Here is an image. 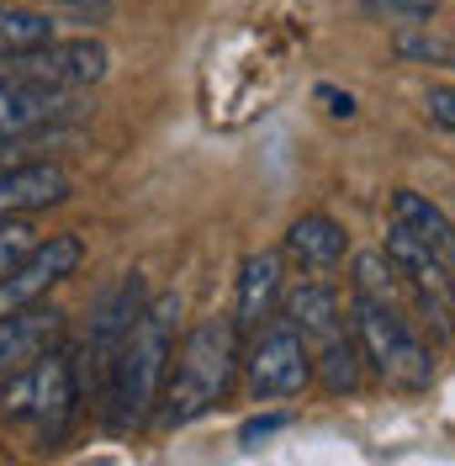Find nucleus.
Returning a JSON list of instances; mask_svg holds the SVG:
<instances>
[{
    "label": "nucleus",
    "mask_w": 455,
    "mask_h": 466,
    "mask_svg": "<svg viewBox=\"0 0 455 466\" xmlns=\"http://www.w3.org/2000/svg\"><path fill=\"white\" fill-rule=\"evenodd\" d=\"M276 297H281V255H276V249H259V255H249V260L238 265L233 329H238V334H244V329H259V323L270 319Z\"/></svg>",
    "instance_id": "9b49d317"
},
{
    "label": "nucleus",
    "mask_w": 455,
    "mask_h": 466,
    "mask_svg": "<svg viewBox=\"0 0 455 466\" xmlns=\"http://www.w3.org/2000/svg\"><path fill=\"white\" fill-rule=\"evenodd\" d=\"M32 244H37V238H32V228L22 223V218L0 223V276H5V270H11L16 260H27V255H32Z\"/></svg>",
    "instance_id": "aec40b11"
},
{
    "label": "nucleus",
    "mask_w": 455,
    "mask_h": 466,
    "mask_svg": "<svg viewBox=\"0 0 455 466\" xmlns=\"http://www.w3.org/2000/svg\"><path fill=\"white\" fill-rule=\"evenodd\" d=\"M398 58H419V64H455V43L408 27V32H398Z\"/></svg>",
    "instance_id": "6ab92c4d"
},
{
    "label": "nucleus",
    "mask_w": 455,
    "mask_h": 466,
    "mask_svg": "<svg viewBox=\"0 0 455 466\" xmlns=\"http://www.w3.org/2000/svg\"><path fill=\"white\" fill-rule=\"evenodd\" d=\"M64 197H69V175L48 159H27V165L0 170V223L27 218L37 207H58Z\"/></svg>",
    "instance_id": "9d476101"
},
{
    "label": "nucleus",
    "mask_w": 455,
    "mask_h": 466,
    "mask_svg": "<svg viewBox=\"0 0 455 466\" xmlns=\"http://www.w3.org/2000/svg\"><path fill=\"white\" fill-rule=\"evenodd\" d=\"M106 69H112V54L96 37H54L32 54L0 58V80H37V86H64V90L96 86V80H106Z\"/></svg>",
    "instance_id": "39448f33"
},
{
    "label": "nucleus",
    "mask_w": 455,
    "mask_h": 466,
    "mask_svg": "<svg viewBox=\"0 0 455 466\" xmlns=\"http://www.w3.org/2000/svg\"><path fill=\"white\" fill-rule=\"evenodd\" d=\"M344 249H349V238L334 218H323V212H302L291 228H286V255L297 265H308V270H329V265L344 260Z\"/></svg>",
    "instance_id": "f8f14e48"
},
{
    "label": "nucleus",
    "mask_w": 455,
    "mask_h": 466,
    "mask_svg": "<svg viewBox=\"0 0 455 466\" xmlns=\"http://www.w3.org/2000/svg\"><path fill=\"white\" fill-rule=\"evenodd\" d=\"M318 101H323V106H329V116H344V122H349V116H355V96H349V90L318 86Z\"/></svg>",
    "instance_id": "b1692460"
},
{
    "label": "nucleus",
    "mask_w": 455,
    "mask_h": 466,
    "mask_svg": "<svg viewBox=\"0 0 455 466\" xmlns=\"http://www.w3.org/2000/svg\"><path fill=\"white\" fill-rule=\"evenodd\" d=\"M0 392H5V413L11 419L32 424L37 440H58L69 430V419H75V403H80V392H75V360L54 345L48 355H37L22 377L5 381Z\"/></svg>",
    "instance_id": "20e7f679"
},
{
    "label": "nucleus",
    "mask_w": 455,
    "mask_h": 466,
    "mask_svg": "<svg viewBox=\"0 0 455 466\" xmlns=\"http://www.w3.org/2000/svg\"><path fill=\"white\" fill-rule=\"evenodd\" d=\"M80 96L64 86H37V80H0V138L43 133L69 116H80Z\"/></svg>",
    "instance_id": "6e6552de"
},
{
    "label": "nucleus",
    "mask_w": 455,
    "mask_h": 466,
    "mask_svg": "<svg viewBox=\"0 0 455 466\" xmlns=\"http://www.w3.org/2000/svg\"><path fill=\"white\" fill-rule=\"evenodd\" d=\"M398 287H402L398 265L387 260L381 249H370V255H360V260H355V291H360V297H370V302H387V308H398Z\"/></svg>",
    "instance_id": "f3484780"
},
{
    "label": "nucleus",
    "mask_w": 455,
    "mask_h": 466,
    "mask_svg": "<svg viewBox=\"0 0 455 466\" xmlns=\"http://www.w3.org/2000/svg\"><path fill=\"white\" fill-rule=\"evenodd\" d=\"M175 319H180V297L165 291V297L143 302L138 323L127 329V339L116 350L112 392H106L116 430L143 424L148 408L159 403V387H165V371H170V355H175Z\"/></svg>",
    "instance_id": "f03ea898"
},
{
    "label": "nucleus",
    "mask_w": 455,
    "mask_h": 466,
    "mask_svg": "<svg viewBox=\"0 0 455 466\" xmlns=\"http://www.w3.org/2000/svg\"><path fill=\"white\" fill-rule=\"evenodd\" d=\"M360 360H366L360 345L339 334V339H329V345H323V355L313 360V371L323 377L329 392H355V387H360Z\"/></svg>",
    "instance_id": "dca6fc26"
},
{
    "label": "nucleus",
    "mask_w": 455,
    "mask_h": 466,
    "mask_svg": "<svg viewBox=\"0 0 455 466\" xmlns=\"http://www.w3.org/2000/svg\"><path fill=\"white\" fill-rule=\"evenodd\" d=\"M445 260H450V265H455V238H450V249H445Z\"/></svg>",
    "instance_id": "393cba45"
},
{
    "label": "nucleus",
    "mask_w": 455,
    "mask_h": 466,
    "mask_svg": "<svg viewBox=\"0 0 455 466\" xmlns=\"http://www.w3.org/2000/svg\"><path fill=\"white\" fill-rule=\"evenodd\" d=\"M37 11H75V16H90V22H106L112 16V0H32Z\"/></svg>",
    "instance_id": "412c9836"
},
{
    "label": "nucleus",
    "mask_w": 455,
    "mask_h": 466,
    "mask_svg": "<svg viewBox=\"0 0 455 466\" xmlns=\"http://www.w3.org/2000/svg\"><path fill=\"white\" fill-rule=\"evenodd\" d=\"M64 339V313L58 308H16L0 319V387L11 377H22L37 355Z\"/></svg>",
    "instance_id": "1a4fd4ad"
},
{
    "label": "nucleus",
    "mask_w": 455,
    "mask_h": 466,
    "mask_svg": "<svg viewBox=\"0 0 455 466\" xmlns=\"http://www.w3.org/2000/svg\"><path fill=\"white\" fill-rule=\"evenodd\" d=\"M424 106H429V116H434L440 127H450V133H455V86H434Z\"/></svg>",
    "instance_id": "5701e85b"
},
{
    "label": "nucleus",
    "mask_w": 455,
    "mask_h": 466,
    "mask_svg": "<svg viewBox=\"0 0 455 466\" xmlns=\"http://www.w3.org/2000/svg\"><path fill=\"white\" fill-rule=\"evenodd\" d=\"M233 366H238V329L233 319H207L197 323L180 350H175L165 387H159V419L180 430V424H197L201 413L228 398L233 387Z\"/></svg>",
    "instance_id": "f257e3e1"
},
{
    "label": "nucleus",
    "mask_w": 455,
    "mask_h": 466,
    "mask_svg": "<svg viewBox=\"0 0 455 466\" xmlns=\"http://www.w3.org/2000/svg\"><path fill=\"white\" fill-rule=\"evenodd\" d=\"M58 37L54 11H37V5H0V58L32 54L43 43Z\"/></svg>",
    "instance_id": "2eb2a0df"
},
{
    "label": "nucleus",
    "mask_w": 455,
    "mask_h": 466,
    "mask_svg": "<svg viewBox=\"0 0 455 466\" xmlns=\"http://www.w3.org/2000/svg\"><path fill=\"white\" fill-rule=\"evenodd\" d=\"M80 260H86V244L75 233H54L48 244H32L27 260H16L0 276V319L16 313V308H32L48 287H58L64 276H75Z\"/></svg>",
    "instance_id": "0eeeda50"
},
{
    "label": "nucleus",
    "mask_w": 455,
    "mask_h": 466,
    "mask_svg": "<svg viewBox=\"0 0 455 466\" xmlns=\"http://www.w3.org/2000/svg\"><path fill=\"white\" fill-rule=\"evenodd\" d=\"M366 16L376 22H398V27H429L434 22V0H360Z\"/></svg>",
    "instance_id": "a211bd4d"
},
{
    "label": "nucleus",
    "mask_w": 455,
    "mask_h": 466,
    "mask_svg": "<svg viewBox=\"0 0 455 466\" xmlns=\"http://www.w3.org/2000/svg\"><path fill=\"white\" fill-rule=\"evenodd\" d=\"M392 218H398V228H408L413 238H424L429 249L445 260V249H450V238H455V228H450V218L440 212V207L429 202V197H419V191H392Z\"/></svg>",
    "instance_id": "4468645a"
},
{
    "label": "nucleus",
    "mask_w": 455,
    "mask_h": 466,
    "mask_svg": "<svg viewBox=\"0 0 455 466\" xmlns=\"http://www.w3.org/2000/svg\"><path fill=\"white\" fill-rule=\"evenodd\" d=\"M286 323L302 334V339H339L344 329V308H339V291L334 287H318V281H308V287H297L291 297H286Z\"/></svg>",
    "instance_id": "ddd939ff"
},
{
    "label": "nucleus",
    "mask_w": 455,
    "mask_h": 466,
    "mask_svg": "<svg viewBox=\"0 0 455 466\" xmlns=\"http://www.w3.org/2000/svg\"><path fill=\"white\" fill-rule=\"evenodd\" d=\"M313 381V350L308 339L291 329V323H270L249 350V392L259 403H276V398H297L302 387Z\"/></svg>",
    "instance_id": "423d86ee"
},
{
    "label": "nucleus",
    "mask_w": 455,
    "mask_h": 466,
    "mask_svg": "<svg viewBox=\"0 0 455 466\" xmlns=\"http://www.w3.org/2000/svg\"><path fill=\"white\" fill-rule=\"evenodd\" d=\"M355 334H360L366 360L392 381V387H408V392L429 387V377H434V355H429V345L413 334V323L402 319L398 308L370 302V297H355Z\"/></svg>",
    "instance_id": "7ed1b4c3"
},
{
    "label": "nucleus",
    "mask_w": 455,
    "mask_h": 466,
    "mask_svg": "<svg viewBox=\"0 0 455 466\" xmlns=\"http://www.w3.org/2000/svg\"><path fill=\"white\" fill-rule=\"evenodd\" d=\"M286 424H291V419H286V413H265V419H249V424H244V430H238V445H249V451H255L259 440L281 435Z\"/></svg>",
    "instance_id": "4be33fe9"
}]
</instances>
